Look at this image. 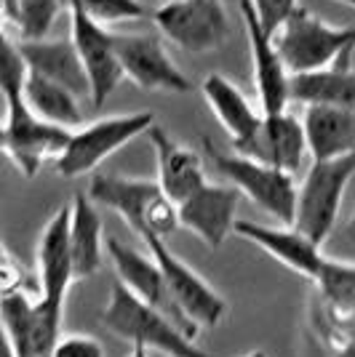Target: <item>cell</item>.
<instances>
[{"label":"cell","instance_id":"74e56055","mask_svg":"<svg viewBox=\"0 0 355 357\" xmlns=\"http://www.w3.org/2000/svg\"><path fill=\"white\" fill-rule=\"evenodd\" d=\"M161 3H163V0H161Z\"/></svg>","mask_w":355,"mask_h":357},{"label":"cell","instance_id":"3957f363","mask_svg":"<svg viewBox=\"0 0 355 357\" xmlns=\"http://www.w3.org/2000/svg\"><path fill=\"white\" fill-rule=\"evenodd\" d=\"M208 163L214 171L224 176L240 195H246L254 206L270 213L278 224H294L296 219V195L299 187L294 174L275 168V165L259 163L254 158L238 155V152H222L214 147L211 139H203Z\"/></svg>","mask_w":355,"mask_h":357},{"label":"cell","instance_id":"f1b7e54d","mask_svg":"<svg viewBox=\"0 0 355 357\" xmlns=\"http://www.w3.org/2000/svg\"><path fill=\"white\" fill-rule=\"evenodd\" d=\"M252 6H254V11H256V16H259V24H262L273 38H275V32L286 24V19L299 8L296 0H252Z\"/></svg>","mask_w":355,"mask_h":357},{"label":"cell","instance_id":"52a82bcc","mask_svg":"<svg viewBox=\"0 0 355 357\" xmlns=\"http://www.w3.org/2000/svg\"><path fill=\"white\" fill-rule=\"evenodd\" d=\"M155 126L152 112H129V115H110L80 126L73 131L67 147L54 160L57 174L64 178H78L94 174L99 165L115 155L120 147H126L136 136H145Z\"/></svg>","mask_w":355,"mask_h":357},{"label":"cell","instance_id":"cb8c5ba5","mask_svg":"<svg viewBox=\"0 0 355 357\" xmlns=\"http://www.w3.org/2000/svg\"><path fill=\"white\" fill-rule=\"evenodd\" d=\"M73 222H70V240H73L75 280L94 278L104 261L107 240L102 235V219L96 213V203L89 192H78L73 197Z\"/></svg>","mask_w":355,"mask_h":357},{"label":"cell","instance_id":"83f0119b","mask_svg":"<svg viewBox=\"0 0 355 357\" xmlns=\"http://www.w3.org/2000/svg\"><path fill=\"white\" fill-rule=\"evenodd\" d=\"M80 6L96 22H102L104 27H113L120 22H136L152 14L142 0H80Z\"/></svg>","mask_w":355,"mask_h":357},{"label":"cell","instance_id":"d4e9b609","mask_svg":"<svg viewBox=\"0 0 355 357\" xmlns=\"http://www.w3.org/2000/svg\"><path fill=\"white\" fill-rule=\"evenodd\" d=\"M291 102L310 107H350L355 109V70L353 61H337L315 73L291 75Z\"/></svg>","mask_w":355,"mask_h":357},{"label":"cell","instance_id":"5b68a950","mask_svg":"<svg viewBox=\"0 0 355 357\" xmlns=\"http://www.w3.org/2000/svg\"><path fill=\"white\" fill-rule=\"evenodd\" d=\"M6 123H3V152L11 158L22 176L32 178L45 160H57L73 131L38 118L24 102V89H3Z\"/></svg>","mask_w":355,"mask_h":357},{"label":"cell","instance_id":"2e32d148","mask_svg":"<svg viewBox=\"0 0 355 357\" xmlns=\"http://www.w3.org/2000/svg\"><path fill=\"white\" fill-rule=\"evenodd\" d=\"M233 149L238 155L283 168L289 174H296L305 155H310L305 123L294 118L289 109L278 112V115H262V123L256 126V131L240 142H233Z\"/></svg>","mask_w":355,"mask_h":357},{"label":"cell","instance_id":"d590c367","mask_svg":"<svg viewBox=\"0 0 355 357\" xmlns=\"http://www.w3.org/2000/svg\"><path fill=\"white\" fill-rule=\"evenodd\" d=\"M350 235H355V213H353V219H350Z\"/></svg>","mask_w":355,"mask_h":357},{"label":"cell","instance_id":"4fadbf2b","mask_svg":"<svg viewBox=\"0 0 355 357\" xmlns=\"http://www.w3.org/2000/svg\"><path fill=\"white\" fill-rule=\"evenodd\" d=\"M163 35L155 32H129L115 35V48L123 67V75L142 91H163V93H187L193 89L187 75L179 70L168 56Z\"/></svg>","mask_w":355,"mask_h":357},{"label":"cell","instance_id":"ffe728a7","mask_svg":"<svg viewBox=\"0 0 355 357\" xmlns=\"http://www.w3.org/2000/svg\"><path fill=\"white\" fill-rule=\"evenodd\" d=\"M16 45L32 73L67 86L80 99H91L89 73H86V64L80 59V51L73 38L70 40H48V38L24 40V38H19Z\"/></svg>","mask_w":355,"mask_h":357},{"label":"cell","instance_id":"9c48e42d","mask_svg":"<svg viewBox=\"0 0 355 357\" xmlns=\"http://www.w3.org/2000/svg\"><path fill=\"white\" fill-rule=\"evenodd\" d=\"M0 317L8 344V357H51L59 344L64 310L30 298L24 288L6 291L0 298Z\"/></svg>","mask_w":355,"mask_h":357},{"label":"cell","instance_id":"836d02e7","mask_svg":"<svg viewBox=\"0 0 355 357\" xmlns=\"http://www.w3.org/2000/svg\"><path fill=\"white\" fill-rule=\"evenodd\" d=\"M334 357H355V344L353 347H345L340 352H334Z\"/></svg>","mask_w":355,"mask_h":357},{"label":"cell","instance_id":"ba28073f","mask_svg":"<svg viewBox=\"0 0 355 357\" xmlns=\"http://www.w3.org/2000/svg\"><path fill=\"white\" fill-rule=\"evenodd\" d=\"M150 16L163 38L184 54H211L230 35L222 0H163Z\"/></svg>","mask_w":355,"mask_h":357},{"label":"cell","instance_id":"603a6c76","mask_svg":"<svg viewBox=\"0 0 355 357\" xmlns=\"http://www.w3.org/2000/svg\"><path fill=\"white\" fill-rule=\"evenodd\" d=\"M203 99H206L208 109L217 115L222 123V128L230 136V144L240 142L249 134L256 131V126L262 123V109H254L252 102L243 96V91L238 89L233 80H227L224 75L211 73L203 80Z\"/></svg>","mask_w":355,"mask_h":357},{"label":"cell","instance_id":"d6986e66","mask_svg":"<svg viewBox=\"0 0 355 357\" xmlns=\"http://www.w3.org/2000/svg\"><path fill=\"white\" fill-rule=\"evenodd\" d=\"M236 235L254 243L267 256H273L278 264L307 278L310 283L318 278L324 261L328 259L324 253V245L310 240L302 229H296L294 224L267 227V224L256 222H236Z\"/></svg>","mask_w":355,"mask_h":357},{"label":"cell","instance_id":"44dd1931","mask_svg":"<svg viewBox=\"0 0 355 357\" xmlns=\"http://www.w3.org/2000/svg\"><path fill=\"white\" fill-rule=\"evenodd\" d=\"M150 144L155 149L158 160V184L163 192L168 195L174 203H184L193 192H198L206 184V171L201 158L190 147L174 142L171 136L163 131L161 126H152L147 134Z\"/></svg>","mask_w":355,"mask_h":357},{"label":"cell","instance_id":"7402d4cb","mask_svg":"<svg viewBox=\"0 0 355 357\" xmlns=\"http://www.w3.org/2000/svg\"><path fill=\"white\" fill-rule=\"evenodd\" d=\"M305 136L312 160H331L355 152V109L350 107H305Z\"/></svg>","mask_w":355,"mask_h":357},{"label":"cell","instance_id":"5bb4252c","mask_svg":"<svg viewBox=\"0 0 355 357\" xmlns=\"http://www.w3.org/2000/svg\"><path fill=\"white\" fill-rule=\"evenodd\" d=\"M240 16H243L249 51H252L254 89H256L259 109L265 115L286 112L289 102H291V73L275 45V38L259 24V16L254 11L252 0H240Z\"/></svg>","mask_w":355,"mask_h":357},{"label":"cell","instance_id":"6da1fadb","mask_svg":"<svg viewBox=\"0 0 355 357\" xmlns=\"http://www.w3.org/2000/svg\"><path fill=\"white\" fill-rule=\"evenodd\" d=\"M99 320L110 333L129 344H142L168 357H208L174 317L139 298L120 280L113 283Z\"/></svg>","mask_w":355,"mask_h":357},{"label":"cell","instance_id":"ac0fdd59","mask_svg":"<svg viewBox=\"0 0 355 357\" xmlns=\"http://www.w3.org/2000/svg\"><path fill=\"white\" fill-rule=\"evenodd\" d=\"M238 190L233 184H203L184 203H179V224L182 229L193 232L206 248L217 251L224 240L236 235Z\"/></svg>","mask_w":355,"mask_h":357},{"label":"cell","instance_id":"7a4b0ae2","mask_svg":"<svg viewBox=\"0 0 355 357\" xmlns=\"http://www.w3.org/2000/svg\"><path fill=\"white\" fill-rule=\"evenodd\" d=\"M89 195L96 206L115 211L139 238H168L179 227V206L163 192L158 181L96 174L89 184Z\"/></svg>","mask_w":355,"mask_h":357},{"label":"cell","instance_id":"1f68e13d","mask_svg":"<svg viewBox=\"0 0 355 357\" xmlns=\"http://www.w3.org/2000/svg\"><path fill=\"white\" fill-rule=\"evenodd\" d=\"M0 8H3V22H6V30L14 24L19 27V0H0Z\"/></svg>","mask_w":355,"mask_h":357},{"label":"cell","instance_id":"277c9868","mask_svg":"<svg viewBox=\"0 0 355 357\" xmlns=\"http://www.w3.org/2000/svg\"><path fill=\"white\" fill-rule=\"evenodd\" d=\"M275 45L291 75L315 73L337 61H353L355 27H334L299 6L275 32Z\"/></svg>","mask_w":355,"mask_h":357},{"label":"cell","instance_id":"7c38bea8","mask_svg":"<svg viewBox=\"0 0 355 357\" xmlns=\"http://www.w3.org/2000/svg\"><path fill=\"white\" fill-rule=\"evenodd\" d=\"M318 291L315 323L324 328L326 344L334 352L355 344V264L326 259L318 278L312 280Z\"/></svg>","mask_w":355,"mask_h":357},{"label":"cell","instance_id":"4316f807","mask_svg":"<svg viewBox=\"0 0 355 357\" xmlns=\"http://www.w3.org/2000/svg\"><path fill=\"white\" fill-rule=\"evenodd\" d=\"M61 11H70V0H19V38H48Z\"/></svg>","mask_w":355,"mask_h":357},{"label":"cell","instance_id":"8992f818","mask_svg":"<svg viewBox=\"0 0 355 357\" xmlns=\"http://www.w3.org/2000/svg\"><path fill=\"white\" fill-rule=\"evenodd\" d=\"M353 176L355 152L331 160H312L296 195V229H302L310 240L324 245L337 227L342 197Z\"/></svg>","mask_w":355,"mask_h":357},{"label":"cell","instance_id":"8fae6325","mask_svg":"<svg viewBox=\"0 0 355 357\" xmlns=\"http://www.w3.org/2000/svg\"><path fill=\"white\" fill-rule=\"evenodd\" d=\"M70 32L80 51V59L86 64L91 80V105L102 107L107 96L118 89V83L126 77L115 48V32L96 22L94 16L80 6V0H70Z\"/></svg>","mask_w":355,"mask_h":357},{"label":"cell","instance_id":"e575fe53","mask_svg":"<svg viewBox=\"0 0 355 357\" xmlns=\"http://www.w3.org/2000/svg\"><path fill=\"white\" fill-rule=\"evenodd\" d=\"M246 357H267V355L262 352V349H256V352H252V355H246Z\"/></svg>","mask_w":355,"mask_h":357},{"label":"cell","instance_id":"30bf717a","mask_svg":"<svg viewBox=\"0 0 355 357\" xmlns=\"http://www.w3.org/2000/svg\"><path fill=\"white\" fill-rule=\"evenodd\" d=\"M142 240L147 243L150 253L158 259L163 275H166V283H168V291H171V298L177 301L184 320L195 331L222 326V320L227 317V301L222 294L214 291V285L203 280L187 261H182L177 253L166 245L163 238L147 235Z\"/></svg>","mask_w":355,"mask_h":357},{"label":"cell","instance_id":"484cf974","mask_svg":"<svg viewBox=\"0 0 355 357\" xmlns=\"http://www.w3.org/2000/svg\"><path fill=\"white\" fill-rule=\"evenodd\" d=\"M24 102L30 105V109L38 118L61 126V128H80V123H83L80 96L67 86L32 73V70L24 80Z\"/></svg>","mask_w":355,"mask_h":357},{"label":"cell","instance_id":"f546056e","mask_svg":"<svg viewBox=\"0 0 355 357\" xmlns=\"http://www.w3.org/2000/svg\"><path fill=\"white\" fill-rule=\"evenodd\" d=\"M51 357H104V347L89 333H70V336H61Z\"/></svg>","mask_w":355,"mask_h":357},{"label":"cell","instance_id":"4dcf8cb0","mask_svg":"<svg viewBox=\"0 0 355 357\" xmlns=\"http://www.w3.org/2000/svg\"><path fill=\"white\" fill-rule=\"evenodd\" d=\"M22 288V267L16 264L14 253L3 248V294Z\"/></svg>","mask_w":355,"mask_h":357},{"label":"cell","instance_id":"d6a6232c","mask_svg":"<svg viewBox=\"0 0 355 357\" xmlns=\"http://www.w3.org/2000/svg\"><path fill=\"white\" fill-rule=\"evenodd\" d=\"M129 357H150V349L142 344H131V355Z\"/></svg>","mask_w":355,"mask_h":357},{"label":"cell","instance_id":"e0dca14e","mask_svg":"<svg viewBox=\"0 0 355 357\" xmlns=\"http://www.w3.org/2000/svg\"><path fill=\"white\" fill-rule=\"evenodd\" d=\"M107 256L115 267V275L118 280L129 291H133L139 298H145L147 304L158 307L161 312H166L168 317H174L179 326L184 328L190 336L195 339V331L184 314L179 312L177 301L171 298V291H168V283H166V275H163L161 264L152 253H139L136 248H129L126 243H120L118 238H107Z\"/></svg>","mask_w":355,"mask_h":357},{"label":"cell","instance_id":"8d00e7d4","mask_svg":"<svg viewBox=\"0 0 355 357\" xmlns=\"http://www.w3.org/2000/svg\"><path fill=\"white\" fill-rule=\"evenodd\" d=\"M340 3H345V6H350V8H355V0H340Z\"/></svg>","mask_w":355,"mask_h":357},{"label":"cell","instance_id":"9a60e30c","mask_svg":"<svg viewBox=\"0 0 355 357\" xmlns=\"http://www.w3.org/2000/svg\"><path fill=\"white\" fill-rule=\"evenodd\" d=\"M70 222L73 206H61L45 224L35 248L38 264V298L45 304L64 310L67 291L75 283V261H73V240H70Z\"/></svg>","mask_w":355,"mask_h":357}]
</instances>
